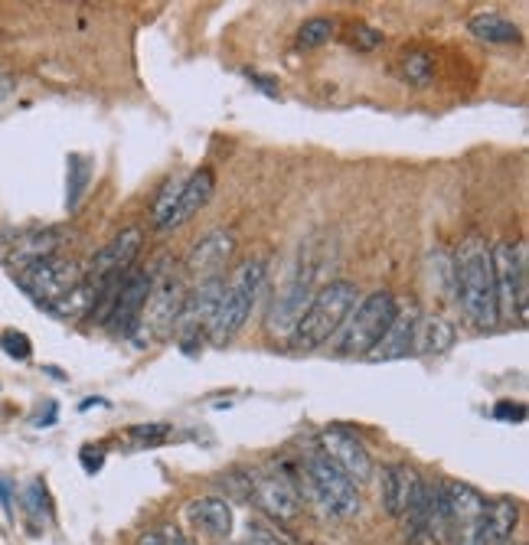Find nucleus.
<instances>
[{"mask_svg":"<svg viewBox=\"0 0 529 545\" xmlns=\"http://www.w3.org/2000/svg\"><path fill=\"white\" fill-rule=\"evenodd\" d=\"M451 288L458 294L464 317L474 327H497V288H494V258L484 239L471 235L451 265Z\"/></svg>","mask_w":529,"mask_h":545,"instance_id":"1","label":"nucleus"},{"mask_svg":"<svg viewBox=\"0 0 529 545\" xmlns=\"http://www.w3.org/2000/svg\"><path fill=\"white\" fill-rule=\"evenodd\" d=\"M360 304V291L353 281H330L321 291L311 297L304 317L298 320V327L291 333L294 350H317L327 340L337 337V330L343 327V320L350 317L353 307Z\"/></svg>","mask_w":529,"mask_h":545,"instance_id":"2","label":"nucleus"},{"mask_svg":"<svg viewBox=\"0 0 529 545\" xmlns=\"http://www.w3.org/2000/svg\"><path fill=\"white\" fill-rule=\"evenodd\" d=\"M262 284H265V265L262 262H245L236 268V275H232V281L223 288V297H219L213 324H209V340H213L216 346L229 343L245 327V320H249L258 294H262Z\"/></svg>","mask_w":529,"mask_h":545,"instance_id":"3","label":"nucleus"},{"mask_svg":"<svg viewBox=\"0 0 529 545\" xmlns=\"http://www.w3.org/2000/svg\"><path fill=\"white\" fill-rule=\"evenodd\" d=\"M392 317H396V297L389 291L366 294L350 311V317L343 320V327L337 330L334 350L340 356H366L379 343V337L389 330Z\"/></svg>","mask_w":529,"mask_h":545,"instance_id":"4","label":"nucleus"},{"mask_svg":"<svg viewBox=\"0 0 529 545\" xmlns=\"http://www.w3.org/2000/svg\"><path fill=\"white\" fill-rule=\"evenodd\" d=\"M183 301H187V281L174 275V271L154 275V288L147 294V304L138 317V327H134L131 340L138 346H151V343L174 337Z\"/></svg>","mask_w":529,"mask_h":545,"instance_id":"5","label":"nucleus"},{"mask_svg":"<svg viewBox=\"0 0 529 545\" xmlns=\"http://www.w3.org/2000/svg\"><path fill=\"white\" fill-rule=\"evenodd\" d=\"M490 258H494L497 317L526 320V245L497 242L490 249Z\"/></svg>","mask_w":529,"mask_h":545,"instance_id":"6","label":"nucleus"},{"mask_svg":"<svg viewBox=\"0 0 529 545\" xmlns=\"http://www.w3.org/2000/svg\"><path fill=\"white\" fill-rule=\"evenodd\" d=\"M307 477H311L314 497L321 500V506L337 519H350L360 513V493H356V483L343 474V470L330 461L327 454H311L307 457Z\"/></svg>","mask_w":529,"mask_h":545,"instance_id":"7","label":"nucleus"},{"mask_svg":"<svg viewBox=\"0 0 529 545\" xmlns=\"http://www.w3.org/2000/svg\"><path fill=\"white\" fill-rule=\"evenodd\" d=\"M82 281H85V268L79 262H72V258H59V255L46 258V262H33L17 271V284L43 307L59 301V297L69 294Z\"/></svg>","mask_w":529,"mask_h":545,"instance_id":"8","label":"nucleus"},{"mask_svg":"<svg viewBox=\"0 0 529 545\" xmlns=\"http://www.w3.org/2000/svg\"><path fill=\"white\" fill-rule=\"evenodd\" d=\"M223 278H213V281H203L196 284L193 291H187V301H183V311H180V320H177V337L183 343V350H193L196 337H200L203 330H209L216 317V307H219V297H223Z\"/></svg>","mask_w":529,"mask_h":545,"instance_id":"9","label":"nucleus"},{"mask_svg":"<svg viewBox=\"0 0 529 545\" xmlns=\"http://www.w3.org/2000/svg\"><path fill=\"white\" fill-rule=\"evenodd\" d=\"M321 454H327L343 474H347L353 483H366L373 477V457L363 448V441L347 428L330 425L321 431Z\"/></svg>","mask_w":529,"mask_h":545,"instance_id":"10","label":"nucleus"},{"mask_svg":"<svg viewBox=\"0 0 529 545\" xmlns=\"http://www.w3.org/2000/svg\"><path fill=\"white\" fill-rule=\"evenodd\" d=\"M516 523H520V506L513 500H494L461 532L458 545H507Z\"/></svg>","mask_w":529,"mask_h":545,"instance_id":"11","label":"nucleus"},{"mask_svg":"<svg viewBox=\"0 0 529 545\" xmlns=\"http://www.w3.org/2000/svg\"><path fill=\"white\" fill-rule=\"evenodd\" d=\"M151 288H154V271H138V275H131V271H128L125 281H121L118 294H115L112 311H108L105 324L112 327L115 333H121V337H131L134 327H138V317L144 311Z\"/></svg>","mask_w":529,"mask_h":545,"instance_id":"12","label":"nucleus"},{"mask_svg":"<svg viewBox=\"0 0 529 545\" xmlns=\"http://www.w3.org/2000/svg\"><path fill=\"white\" fill-rule=\"evenodd\" d=\"M311 271H298L288 288L275 297L272 311H268V330H272V337H281V340H291L294 327H298V320L304 317L307 304H311Z\"/></svg>","mask_w":529,"mask_h":545,"instance_id":"13","label":"nucleus"},{"mask_svg":"<svg viewBox=\"0 0 529 545\" xmlns=\"http://www.w3.org/2000/svg\"><path fill=\"white\" fill-rule=\"evenodd\" d=\"M232 252H236V232L216 229V232L203 235V239L193 245V252L187 255V271L200 284L213 281V278H219V271L226 268Z\"/></svg>","mask_w":529,"mask_h":545,"instance_id":"14","label":"nucleus"},{"mask_svg":"<svg viewBox=\"0 0 529 545\" xmlns=\"http://www.w3.org/2000/svg\"><path fill=\"white\" fill-rule=\"evenodd\" d=\"M141 249H144V232L138 226L118 232L115 239L105 245V249H98L92 255L85 275H89V278H108V275H121V271H131L134 258L141 255Z\"/></svg>","mask_w":529,"mask_h":545,"instance_id":"15","label":"nucleus"},{"mask_svg":"<svg viewBox=\"0 0 529 545\" xmlns=\"http://www.w3.org/2000/svg\"><path fill=\"white\" fill-rule=\"evenodd\" d=\"M418 307L409 304L405 311H396V317H392L389 330L379 337V343L373 346V350L366 353V359H373V363H389V359H402L409 356L415 350V330H418Z\"/></svg>","mask_w":529,"mask_h":545,"instance_id":"16","label":"nucleus"},{"mask_svg":"<svg viewBox=\"0 0 529 545\" xmlns=\"http://www.w3.org/2000/svg\"><path fill=\"white\" fill-rule=\"evenodd\" d=\"M252 493H255V503L275 519H294L301 510L298 490H294V483L281 474H258L252 480Z\"/></svg>","mask_w":529,"mask_h":545,"instance_id":"17","label":"nucleus"},{"mask_svg":"<svg viewBox=\"0 0 529 545\" xmlns=\"http://www.w3.org/2000/svg\"><path fill=\"white\" fill-rule=\"evenodd\" d=\"M69 232L63 226H49V229H36L30 235H23V239L14 242V252H10V262L20 268H27L33 262H46V258H56L59 249L66 245Z\"/></svg>","mask_w":529,"mask_h":545,"instance_id":"18","label":"nucleus"},{"mask_svg":"<svg viewBox=\"0 0 529 545\" xmlns=\"http://www.w3.org/2000/svg\"><path fill=\"white\" fill-rule=\"evenodd\" d=\"M213 187H216L213 170H206V167H203V170L190 173V177L183 180L180 200H177L174 213H170V219H167V226H164V229H180V226H187V222L209 203V196H213Z\"/></svg>","mask_w":529,"mask_h":545,"instance_id":"19","label":"nucleus"},{"mask_svg":"<svg viewBox=\"0 0 529 545\" xmlns=\"http://www.w3.org/2000/svg\"><path fill=\"white\" fill-rule=\"evenodd\" d=\"M102 288H105V278H89L85 275L82 284H76L69 294H63L59 301H53L43 311H49L59 320H82V317H92L98 297H102Z\"/></svg>","mask_w":529,"mask_h":545,"instance_id":"20","label":"nucleus"},{"mask_svg":"<svg viewBox=\"0 0 529 545\" xmlns=\"http://www.w3.org/2000/svg\"><path fill=\"white\" fill-rule=\"evenodd\" d=\"M418 477L409 464H389L383 470V506L389 516H405L409 503L415 497V487H418Z\"/></svg>","mask_w":529,"mask_h":545,"instance_id":"21","label":"nucleus"},{"mask_svg":"<svg viewBox=\"0 0 529 545\" xmlns=\"http://www.w3.org/2000/svg\"><path fill=\"white\" fill-rule=\"evenodd\" d=\"M445 487V503H448V519H451V532H461L474 523L477 516L484 513L487 500L467 483H441Z\"/></svg>","mask_w":529,"mask_h":545,"instance_id":"22","label":"nucleus"},{"mask_svg":"<svg viewBox=\"0 0 529 545\" xmlns=\"http://www.w3.org/2000/svg\"><path fill=\"white\" fill-rule=\"evenodd\" d=\"M187 516L196 529H203L206 536H216V539H226L232 532V506L219 497H203V500H193L187 506Z\"/></svg>","mask_w":529,"mask_h":545,"instance_id":"23","label":"nucleus"},{"mask_svg":"<svg viewBox=\"0 0 529 545\" xmlns=\"http://www.w3.org/2000/svg\"><path fill=\"white\" fill-rule=\"evenodd\" d=\"M415 346H418V353H425V356L445 353L448 346H454V324H451L448 317H441V314L418 317Z\"/></svg>","mask_w":529,"mask_h":545,"instance_id":"24","label":"nucleus"},{"mask_svg":"<svg viewBox=\"0 0 529 545\" xmlns=\"http://www.w3.org/2000/svg\"><path fill=\"white\" fill-rule=\"evenodd\" d=\"M467 30H471L477 40L484 43H516L520 40V30H516V23H510L507 17L500 14H477L467 23Z\"/></svg>","mask_w":529,"mask_h":545,"instance_id":"25","label":"nucleus"},{"mask_svg":"<svg viewBox=\"0 0 529 545\" xmlns=\"http://www.w3.org/2000/svg\"><path fill=\"white\" fill-rule=\"evenodd\" d=\"M89 180H92V164L79 154L69 157V180H66V206L69 209H79L85 190H89Z\"/></svg>","mask_w":529,"mask_h":545,"instance_id":"26","label":"nucleus"},{"mask_svg":"<svg viewBox=\"0 0 529 545\" xmlns=\"http://www.w3.org/2000/svg\"><path fill=\"white\" fill-rule=\"evenodd\" d=\"M334 20L330 17H311V20H304L301 27H298V46L304 49H317V46H324L330 43V36H334Z\"/></svg>","mask_w":529,"mask_h":545,"instance_id":"27","label":"nucleus"},{"mask_svg":"<svg viewBox=\"0 0 529 545\" xmlns=\"http://www.w3.org/2000/svg\"><path fill=\"white\" fill-rule=\"evenodd\" d=\"M183 180H187V177H170V180L164 183L161 196H157V203H154V226H157V229H164V226H167V219H170V213H174V206H177V200H180V190H183Z\"/></svg>","mask_w":529,"mask_h":545,"instance_id":"28","label":"nucleus"},{"mask_svg":"<svg viewBox=\"0 0 529 545\" xmlns=\"http://www.w3.org/2000/svg\"><path fill=\"white\" fill-rule=\"evenodd\" d=\"M402 72L412 85L425 89V85L432 82V56H428V53H405L402 56Z\"/></svg>","mask_w":529,"mask_h":545,"instance_id":"29","label":"nucleus"},{"mask_svg":"<svg viewBox=\"0 0 529 545\" xmlns=\"http://www.w3.org/2000/svg\"><path fill=\"white\" fill-rule=\"evenodd\" d=\"M131 438L141 441V444H164L170 438V425H164V421H151V425H134L131 428Z\"/></svg>","mask_w":529,"mask_h":545,"instance_id":"30","label":"nucleus"},{"mask_svg":"<svg viewBox=\"0 0 529 545\" xmlns=\"http://www.w3.org/2000/svg\"><path fill=\"white\" fill-rule=\"evenodd\" d=\"M0 346H4V350L14 359H30V353H33L30 337H27V333H20V330H7L4 337H0Z\"/></svg>","mask_w":529,"mask_h":545,"instance_id":"31","label":"nucleus"},{"mask_svg":"<svg viewBox=\"0 0 529 545\" xmlns=\"http://www.w3.org/2000/svg\"><path fill=\"white\" fill-rule=\"evenodd\" d=\"M23 500H27V510L33 516H49V497H46V490H43L40 480L27 483V490H23Z\"/></svg>","mask_w":529,"mask_h":545,"instance_id":"32","label":"nucleus"},{"mask_svg":"<svg viewBox=\"0 0 529 545\" xmlns=\"http://www.w3.org/2000/svg\"><path fill=\"white\" fill-rule=\"evenodd\" d=\"M494 415L503 418V421H523L526 418V408L523 405H513V402H500L494 408Z\"/></svg>","mask_w":529,"mask_h":545,"instance_id":"33","label":"nucleus"},{"mask_svg":"<svg viewBox=\"0 0 529 545\" xmlns=\"http://www.w3.org/2000/svg\"><path fill=\"white\" fill-rule=\"evenodd\" d=\"M356 43H360L363 49H373L383 43V33H376V30H369V27H360L356 30Z\"/></svg>","mask_w":529,"mask_h":545,"instance_id":"34","label":"nucleus"},{"mask_svg":"<svg viewBox=\"0 0 529 545\" xmlns=\"http://www.w3.org/2000/svg\"><path fill=\"white\" fill-rule=\"evenodd\" d=\"M82 464H85V470H89V474H95V470L102 467V454L95 451V457H92V448H82Z\"/></svg>","mask_w":529,"mask_h":545,"instance_id":"35","label":"nucleus"},{"mask_svg":"<svg viewBox=\"0 0 529 545\" xmlns=\"http://www.w3.org/2000/svg\"><path fill=\"white\" fill-rule=\"evenodd\" d=\"M0 506H4L7 519H14V500H10V487L4 480H0Z\"/></svg>","mask_w":529,"mask_h":545,"instance_id":"36","label":"nucleus"},{"mask_svg":"<svg viewBox=\"0 0 529 545\" xmlns=\"http://www.w3.org/2000/svg\"><path fill=\"white\" fill-rule=\"evenodd\" d=\"M53 421H56V405H49V408H46V415H43L40 421H36V428H49Z\"/></svg>","mask_w":529,"mask_h":545,"instance_id":"37","label":"nucleus"},{"mask_svg":"<svg viewBox=\"0 0 529 545\" xmlns=\"http://www.w3.org/2000/svg\"><path fill=\"white\" fill-rule=\"evenodd\" d=\"M161 539H164V545H193V542L180 539V536H161Z\"/></svg>","mask_w":529,"mask_h":545,"instance_id":"38","label":"nucleus"},{"mask_svg":"<svg viewBox=\"0 0 529 545\" xmlns=\"http://www.w3.org/2000/svg\"><path fill=\"white\" fill-rule=\"evenodd\" d=\"M141 545H164V539L157 536V532H151V536H144V539H141Z\"/></svg>","mask_w":529,"mask_h":545,"instance_id":"39","label":"nucleus"},{"mask_svg":"<svg viewBox=\"0 0 529 545\" xmlns=\"http://www.w3.org/2000/svg\"><path fill=\"white\" fill-rule=\"evenodd\" d=\"M10 92V76H0V98Z\"/></svg>","mask_w":529,"mask_h":545,"instance_id":"40","label":"nucleus"},{"mask_svg":"<svg viewBox=\"0 0 529 545\" xmlns=\"http://www.w3.org/2000/svg\"><path fill=\"white\" fill-rule=\"evenodd\" d=\"M92 405H108L105 399H98V395H95V399H89V402H82L79 408H82V412H85V408H92Z\"/></svg>","mask_w":529,"mask_h":545,"instance_id":"41","label":"nucleus"},{"mask_svg":"<svg viewBox=\"0 0 529 545\" xmlns=\"http://www.w3.org/2000/svg\"><path fill=\"white\" fill-rule=\"evenodd\" d=\"M46 373H49V376H53V379H66L63 373H59V369H56V366H46Z\"/></svg>","mask_w":529,"mask_h":545,"instance_id":"42","label":"nucleus"}]
</instances>
